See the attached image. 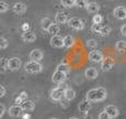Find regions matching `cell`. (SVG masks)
Masks as SVG:
<instances>
[{
    "label": "cell",
    "instance_id": "5b68a950",
    "mask_svg": "<svg viewBox=\"0 0 126 119\" xmlns=\"http://www.w3.org/2000/svg\"><path fill=\"white\" fill-rule=\"evenodd\" d=\"M66 75H67L66 73L61 72V71H58L57 69L52 75L53 83H55V84H62V83H64L65 79H66Z\"/></svg>",
    "mask_w": 126,
    "mask_h": 119
},
{
    "label": "cell",
    "instance_id": "d6a6232c",
    "mask_svg": "<svg viewBox=\"0 0 126 119\" xmlns=\"http://www.w3.org/2000/svg\"><path fill=\"white\" fill-rule=\"evenodd\" d=\"M57 69L58 71H61V72H64V73H69V66H67L66 64H59L58 65V67H57Z\"/></svg>",
    "mask_w": 126,
    "mask_h": 119
},
{
    "label": "cell",
    "instance_id": "603a6c76",
    "mask_svg": "<svg viewBox=\"0 0 126 119\" xmlns=\"http://www.w3.org/2000/svg\"><path fill=\"white\" fill-rule=\"evenodd\" d=\"M27 99H28V94H27V92H21L20 95L16 98L15 103H16V105H21L22 103H23L24 100H27Z\"/></svg>",
    "mask_w": 126,
    "mask_h": 119
},
{
    "label": "cell",
    "instance_id": "277c9868",
    "mask_svg": "<svg viewBox=\"0 0 126 119\" xmlns=\"http://www.w3.org/2000/svg\"><path fill=\"white\" fill-rule=\"evenodd\" d=\"M21 65H22V63H21V60H20L19 57H11V59H9L8 69L11 72L19 71Z\"/></svg>",
    "mask_w": 126,
    "mask_h": 119
},
{
    "label": "cell",
    "instance_id": "8992f818",
    "mask_svg": "<svg viewBox=\"0 0 126 119\" xmlns=\"http://www.w3.org/2000/svg\"><path fill=\"white\" fill-rule=\"evenodd\" d=\"M51 99L54 100V102H59L62 99V97H64V89L61 87H57V88L52 89L50 93Z\"/></svg>",
    "mask_w": 126,
    "mask_h": 119
},
{
    "label": "cell",
    "instance_id": "7c38bea8",
    "mask_svg": "<svg viewBox=\"0 0 126 119\" xmlns=\"http://www.w3.org/2000/svg\"><path fill=\"white\" fill-rule=\"evenodd\" d=\"M22 111H23V109L21 108L20 105H13L9 108V115L11 117H19V116H21Z\"/></svg>",
    "mask_w": 126,
    "mask_h": 119
},
{
    "label": "cell",
    "instance_id": "8d00e7d4",
    "mask_svg": "<svg viewBox=\"0 0 126 119\" xmlns=\"http://www.w3.org/2000/svg\"><path fill=\"white\" fill-rule=\"evenodd\" d=\"M98 119H112L110 117V115L106 113V111H102V113H100V115H98Z\"/></svg>",
    "mask_w": 126,
    "mask_h": 119
},
{
    "label": "cell",
    "instance_id": "484cf974",
    "mask_svg": "<svg viewBox=\"0 0 126 119\" xmlns=\"http://www.w3.org/2000/svg\"><path fill=\"white\" fill-rule=\"evenodd\" d=\"M115 48H116V50L120 51V52H124V51H126V41H123V40L117 41Z\"/></svg>",
    "mask_w": 126,
    "mask_h": 119
},
{
    "label": "cell",
    "instance_id": "44dd1931",
    "mask_svg": "<svg viewBox=\"0 0 126 119\" xmlns=\"http://www.w3.org/2000/svg\"><path fill=\"white\" fill-rule=\"evenodd\" d=\"M64 98L66 100H73L75 98V92L72 88H65L64 89Z\"/></svg>",
    "mask_w": 126,
    "mask_h": 119
},
{
    "label": "cell",
    "instance_id": "7a4b0ae2",
    "mask_svg": "<svg viewBox=\"0 0 126 119\" xmlns=\"http://www.w3.org/2000/svg\"><path fill=\"white\" fill-rule=\"evenodd\" d=\"M24 69L29 74H38L40 72H42V65L38 61H30V62L26 63Z\"/></svg>",
    "mask_w": 126,
    "mask_h": 119
},
{
    "label": "cell",
    "instance_id": "836d02e7",
    "mask_svg": "<svg viewBox=\"0 0 126 119\" xmlns=\"http://www.w3.org/2000/svg\"><path fill=\"white\" fill-rule=\"evenodd\" d=\"M9 45V42H8V40L7 39H4L3 37L0 39V49L1 50H4V49H7V46Z\"/></svg>",
    "mask_w": 126,
    "mask_h": 119
},
{
    "label": "cell",
    "instance_id": "4dcf8cb0",
    "mask_svg": "<svg viewBox=\"0 0 126 119\" xmlns=\"http://www.w3.org/2000/svg\"><path fill=\"white\" fill-rule=\"evenodd\" d=\"M0 63H1V71H2V73H4V72L8 69L9 60H7L6 57H2L1 61H0Z\"/></svg>",
    "mask_w": 126,
    "mask_h": 119
},
{
    "label": "cell",
    "instance_id": "9c48e42d",
    "mask_svg": "<svg viewBox=\"0 0 126 119\" xmlns=\"http://www.w3.org/2000/svg\"><path fill=\"white\" fill-rule=\"evenodd\" d=\"M114 17L118 20H124L126 19V8L124 6H118L114 9L113 11Z\"/></svg>",
    "mask_w": 126,
    "mask_h": 119
},
{
    "label": "cell",
    "instance_id": "52a82bcc",
    "mask_svg": "<svg viewBox=\"0 0 126 119\" xmlns=\"http://www.w3.org/2000/svg\"><path fill=\"white\" fill-rule=\"evenodd\" d=\"M89 60L91 62L94 63H98V62H102L104 60V56H103V53L101 51H91L89 53Z\"/></svg>",
    "mask_w": 126,
    "mask_h": 119
},
{
    "label": "cell",
    "instance_id": "7402d4cb",
    "mask_svg": "<svg viewBox=\"0 0 126 119\" xmlns=\"http://www.w3.org/2000/svg\"><path fill=\"white\" fill-rule=\"evenodd\" d=\"M48 32L50 33V34H52V35H58V33L60 32V26H59V23H57V22H53V23L50 26V28L48 29Z\"/></svg>",
    "mask_w": 126,
    "mask_h": 119
},
{
    "label": "cell",
    "instance_id": "5bb4252c",
    "mask_svg": "<svg viewBox=\"0 0 126 119\" xmlns=\"http://www.w3.org/2000/svg\"><path fill=\"white\" fill-rule=\"evenodd\" d=\"M20 106H21V108L23 109V111H26V113H30V111H33V110H34V108H35L34 103H33L32 100H29V99L24 100V102L22 103Z\"/></svg>",
    "mask_w": 126,
    "mask_h": 119
},
{
    "label": "cell",
    "instance_id": "9a60e30c",
    "mask_svg": "<svg viewBox=\"0 0 126 119\" xmlns=\"http://www.w3.org/2000/svg\"><path fill=\"white\" fill-rule=\"evenodd\" d=\"M22 40L24 42H28V43H32V42L35 41L37 39V35L35 33H33L32 31H27V32H23L22 33Z\"/></svg>",
    "mask_w": 126,
    "mask_h": 119
},
{
    "label": "cell",
    "instance_id": "d590c367",
    "mask_svg": "<svg viewBox=\"0 0 126 119\" xmlns=\"http://www.w3.org/2000/svg\"><path fill=\"white\" fill-rule=\"evenodd\" d=\"M91 30H92V32H94V33H100L101 30H102V26H101V24L93 23V26H92Z\"/></svg>",
    "mask_w": 126,
    "mask_h": 119
},
{
    "label": "cell",
    "instance_id": "e575fe53",
    "mask_svg": "<svg viewBox=\"0 0 126 119\" xmlns=\"http://www.w3.org/2000/svg\"><path fill=\"white\" fill-rule=\"evenodd\" d=\"M103 21V17L98 13H96L95 15L93 17V23H96V24H101Z\"/></svg>",
    "mask_w": 126,
    "mask_h": 119
},
{
    "label": "cell",
    "instance_id": "3957f363",
    "mask_svg": "<svg viewBox=\"0 0 126 119\" xmlns=\"http://www.w3.org/2000/svg\"><path fill=\"white\" fill-rule=\"evenodd\" d=\"M67 24H69L70 28L74 29V30H78V31L84 29V22L81 19H79V18H71L67 21Z\"/></svg>",
    "mask_w": 126,
    "mask_h": 119
},
{
    "label": "cell",
    "instance_id": "d4e9b609",
    "mask_svg": "<svg viewBox=\"0 0 126 119\" xmlns=\"http://www.w3.org/2000/svg\"><path fill=\"white\" fill-rule=\"evenodd\" d=\"M52 23H53V22L51 21L49 18H44V19L41 20V28L43 29V30H47V31H48V29L50 28V26H51Z\"/></svg>",
    "mask_w": 126,
    "mask_h": 119
},
{
    "label": "cell",
    "instance_id": "ac0fdd59",
    "mask_svg": "<svg viewBox=\"0 0 126 119\" xmlns=\"http://www.w3.org/2000/svg\"><path fill=\"white\" fill-rule=\"evenodd\" d=\"M90 109H91V102L87 99L82 100V102L80 103V105H79V110L83 114H86Z\"/></svg>",
    "mask_w": 126,
    "mask_h": 119
},
{
    "label": "cell",
    "instance_id": "2e32d148",
    "mask_svg": "<svg viewBox=\"0 0 126 119\" xmlns=\"http://www.w3.org/2000/svg\"><path fill=\"white\" fill-rule=\"evenodd\" d=\"M104 110L106 111L107 114H109L110 117H111L112 119H113V118H116L118 115H120V111H118L117 107H115L114 105H109V106H106Z\"/></svg>",
    "mask_w": 126,
    "mask_h": 119
},
{
    "label": "cell",
    "instance_id": "30bf717a",
    "mask_svg": "<svg viewBox=\"0 0 126 119\" xmlns=\"http://www.w3.org/2000/svg\"><path fill=\"white\" fill-rule=\"evenodd\" d=\"M114 66V60L112 57H104V60L101 62V68L104 72H109Z\"/></svg>",
    "mask_w": 126,
    "mask_h": 119
},
{
    "label": "cell",
    "instance_id": "6da1fadb",
    "mask_svg": "<svg viewBox=\"0 0 126 119\" xmlns=\"http://www.w3.org/2000/svg\"><path fill=\"white\" fill-rule=\"evenodd\" d=\"M106 97H107V92H106V89L102 88V87L92 88L86 94V99L90 100L91 103L103 102L104 99H106Z\"/></svg>",
    "mask_w": 126,
    "mask_h": 119
},
{
    "label": "cell",
    "instance_id": "8fae6325",
    "mask_svg": "<svg viewBox=\"0 0 126 119\" xmlns=\"http://www.w3.org/2000/svg\"><path fill=\"white\" fill-rule=\"evenodd\" d=\"M27 8H28L27 4L23 3V2H16L12 7V10H13V12L17 13V14H23L27 11Z\"/></svg>",
    "mask_w": 126,
    "mask_h": 119
},
{
    "label": "cell",
    "instance_id": "1f68e13d",
    "mask_svg": "<svg viewBox=\"0 0 126 119\" xmlns=\"http://www.w3.org/2000/svg\"><path fill=\"white\" fill-rule=\"evenodd\" d=\"M8 9H9V4L8 3H6L4 1H0V12L4 13V12L8 11Z\"/></svg>",
    "mask_w": 126,
    "mask_h": 119
},
{
    "label": "cell",
    "instance_id": "f546056e",
    "mask_svg": "<svg viewBox=\"0 0 126 119\" xmlns=\"http://www.w3.org/2000/svg\"><path fill=\"white\" fill-rule=\"evenodd\" d=\"M97 45H98V42L96 41V40H94V39L87 40L86 41V46L87 48H90V49H95V48H97Z\"/></svg>",
    "mask_w": 126,
    "mask_h": 119
},
{
    "label": "cell",
    "instance_id": "ba28073f",
    "mask_svg": "<svg viewBox=\"0 0 126 119\" xmlns=\"http://www.w3.org/2000/svg\"><path fill=\"white\" fill-rule=\"evenodd\" d=\"M50 44L53 46V48H62L64 46V38L60 37V35H52L50 40Z\"/></svg>",
    "mask_w": 126,
    "mask_h": 119
},
{
    "label": "cell",
    "instance_id": "f1b7e54d",
    "mask_svg": "<svg viewBox=\"0 0 126 119\" xmlns=\"http://www.w3.org/2000/svg\"><path fill=\"white\" fill-rule=\"evenodd\" d=\"M111 31H112V28L110 26H102V30H101L100 34L102 35V37H106V35H109L110 33H111Z\"/></svg>",
    "mask_w": 126,
    "mask_h": 119
},
{
    "label": "cell",
    "instance_id": "b9f144b4",
    "mask_svg": "<svg viewBox=\"0 0 126 119\" xmlns=\"http://www.w3.org/2000/svg\"><path fill=\"white\" fill-rule=\"evenodd\" d=\"M28 118H30V115H29V114H26V115L23 116V119H28Z\"/></svg>",
    "mask_w": 126,
    "mask_h": 119
},
{
    "label": "cell",
    "instance_id": "cb8c5ba5",
    "mask_svg": "<svg viewBox=\"0 0 126 119\" xmlns=\"http://www.w3.org/2000/svg\"><path fill=\"white\" fill-rule=\"evenodd\" d=\"M74 45V38L71 34L64 37V48H71Z\"/></svg>",
    "mask_w": 126,
    "mask_h": 119
},
{
    "label": "cell",
    "instance_id": "4316f807",
    "mask_svg": "<svg viewBox=\"0 0 126 119\" xmlns=\"http://www.w3.org/2000/svg\"><path fill=\"white\" fill-rule=\"evenodd\" d=\"M87 4H89L87 0H75V6L80 9H86Z\"/></svg>",
    "mask_w": 126,
    "mask_h": 119
},
{
    "label": "cell",
    "instance_id": "83f0119b",
    "mask_svg": "<svg viewBox=\"0 0 126 119\" xmlns=\"http://www.w3.org/2000/svg\"><path fill=\"white\" fill-rule=\"evenodd\" d=\"M61 3L65 8H72L75 6V0H61Z\"/></svg>",
    "mask_w": 126,
    "mask_h": 119
},
{
    "label": "cell",
    "instance_id": "7bdbcfd3",
    "mask_svg": "<svg viewBox=\"0 0 126 119\" xmlns=\"http://www.w3.org/2000/svg\"><path fill=\"white\" fill-rule=\"evenodd\" d=\"M70 119H79V118H76V117H71Z\"/></svg>",
    "mask_w": 126,
    "mask_h": 119
},
{
    "label": "cell",
    "instance_id": "d6986e66",
    "mask_svg": "<svg viewBox=\"0 0 126 119\" xmlns=\"http://www.w3.org/2000/svg\"><path fill=\"white\" fill-rule=\"evenodd\" d=\"M69 21L67 20V15L65 14L64 12H58L57 14H55V22L59 24H64L66 23V22Z\"/></svg>",
    "mask_w": 126,
    "mask_h": 119
},
{
    "label": "cell",
    "instance_id": "f35d334b",
    "mask_svg": "<svg viewBox=\"0 0 126 119\" xmlns=\"http://www.w3.org/2000/svg\"><path fill=\"white\" fill-rule=\"evenodd\" d=\"M0 108H1V113H0V117H3L4 111H6V107L3 104H0Z\"/></svg>",
    "mask_w": 126,
    "mask_h": 119
},
{
    "label": "cell",
    "instance_id": "e0dca14e",
    "mask_svg": "<svg viewBox=\"0 0 126 119\" xmlns=\"http://www.w3.org/2000/svg\"><path fill=\"white\" fill-rule=\"evenodd\" d=\"M29 56H30V59L32 61H38V62H40V61L43 59V53H42V51L39 50V49H34V50H32L30 52Z\"/></svg>",
    "mask_w": 126,
    "mask_h": 119
},
{
    "label": "cell",
    "instance_id": "ee69618b",
    "mask_svg": "<svg viewBox=\"0 0 126 119\" xmlns=\"http://www.w3.org/2000/svg\"><path fill=\"white\" fill-rule=\"evenodd\" d=\"M51 119H58V118H51Z\"/></svg>",
    "mask_w": 126,
    "mask_h": 119
},
{
    "label": "cell",
    "instance_id": "74e56055",
    "mask_svg": "<svg viewBox=\"0 0 126 119\" xmlns=\"http://www.w3.org/2000/svg\"><path fill=\"white\" fill-rule=\"evenodd\" d=\"M6 95V88L3 85H0V97H3Z\"/></svg>",
    "mask_w": 126,
    "mask_h": 119
},
{
    "label": "cell",
    "instance_id": "60d3db41",
    "mask_svg": "<svg viewBox=\"0 0 126 119\" xmlns=\"http://www.w3.org/2000/svg\"><path fill=\"white\" fill-rule=\"evenodd\" d=\"M22 31H23V32L29 31V23H23V26H22Z\"/></svg>",
    "mask_w": 126,
    "mask_h": 119
},
{
    "label": "cell",
    "instance_id": "ffe728a7",
    "mask_svg": "<svg viewBox=\"0 0 126 119\" xmlns=\"http://www.w3.org/2000/svg\"><path fill=\"white\" fill-rule=\"evenodd\" d=\"M87 12L90 13H97L98 10H100V6H98L97 2H89L86 7Z\"/></svg>",
    "mask_w": 126,
    "mask_h": 119
},
{
    "label": "cell",
    "instance_id": "ab89813d",
    "mask_svg": "<svg viewBox=\"0 0 126 119\" xmlns=\"http://www.w3.org/2000/svg\"><path fill=\"white\" fill-rule=\"evenodd\" d=\"M121 33L126 37V24H124V26H121Z\"/></svg>",
    "mask_w": 126,
    "mask_h": 119
},
{
    "label": "cell",
    "instance_id": "4fadbf2b",
    "mask_svg": "<svg viewBox=\"0 0 126 119\" xmlns=\"http://www.w3.org/2000/svg\"><path fill=\"white\" fill-rule=\"evenodd\" d=\"M84 75L87 79H95V78L98 76V72L95 67H89V68L85 69Z\"/></svg>",
    "mask_w": 126,
    "mask_h": 119
}]
</instances>
